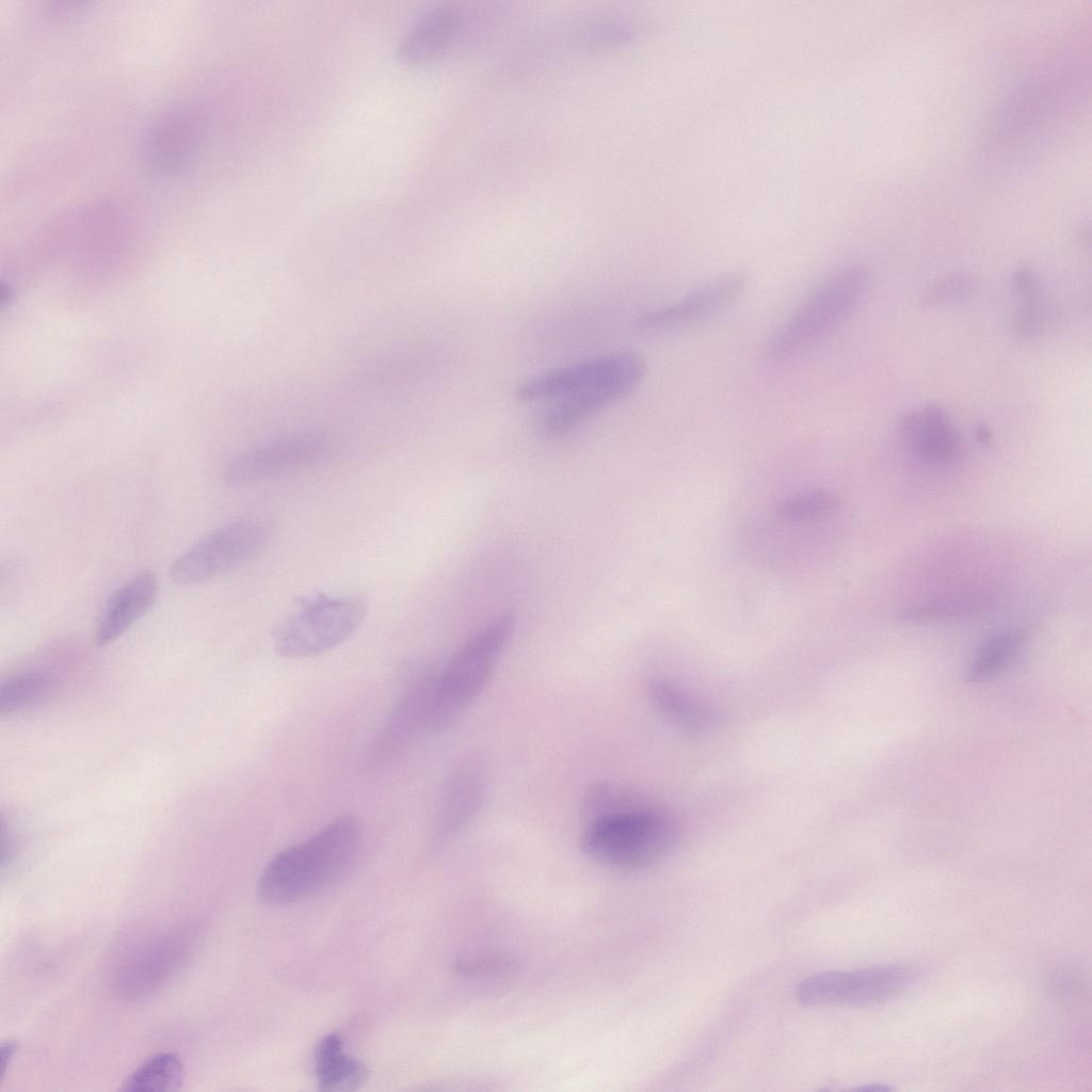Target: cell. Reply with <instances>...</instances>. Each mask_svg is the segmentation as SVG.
Returning <instances> with one entry per match:
<instances>
[{
	"label": "cell",
	"mask_w": 1092,
	"mask_h": 1092,
	"mask_svg": "<svg viewBox=\"0 0 1092 1092\" xmlns=\"http://www.w3.org/2000/svg\"><path fill=\"white\" fill-rule=\"evenodd\" d=\"M646 372L645 360L630 352L589 358L559 367L520 383L521 402H547L534 417L546 435L564 433L632 392Z\"/></svg>",
	"instance_id": "1"
},
{
	"label": "cell",
	"mask_w": 1092,
	"mask_h": 1092,
	"mask_svg": "<svg viewBox=\"0 0 1092 1092\" xmlns=\"http://www.w3.org/2000/svg\"><path fill=\"white\" fill-rule=\"evenodd\" d=\"M362 838L360 819L343 814L305 840L279 851L260 876V900L267 904H289L332 885L353 864Z\"/></svg>",
	"instance_id": "2"
},
{
	"label": "cell",
	"mask_w": 1092,
	"mask_h": 1092,
	"mask_svg": "<svg viewBox=\"0 0 1092 1092\" xmlns=\"http://www.w3.org/2000/svg\"><path fill=\"white\" fill-rule=\"evenodd\" d=\"M675 835L663 810L625 787L603 814L583 823L580 848L604 866L639 870L664 857Z\"/></svg>",
	"instance_id": "3"
},
{
	"label": "cell",
	"mask_w": 1092,
	"mask_h": 1092,
	"mask_svg": "<svg viewBox=\"0 0 1092 1092\" xmlns=\"http://www.w3.org/2000/svg\"><path fill=\"white\" fill-rule=\"evenodd\" d=\"M868 284L863 264H847L826 275L770 336L767 356L783 362L812 349L855 310Z\"/></svg>",
	"instance_id": "4"
},
{
	"label": "cell",
	"mask_w": 1092,
	"mask_h": 1092,
	"mask_svg": "<svg viewBox=\"0 0 1092 1092\" xmlns=\"http://www.w3.org/2000/svg\"><path fill=\"white\" fill-rule=\"evenodd\" d=\"M514 628L504 613L477 631L434 675L427 717V732L450 727L487 684Z\"/></svg>",
	"instance_id": "5"
},
{
	"label": "cell",
	"mask_w": 1092,
	"mask_h": 1092,
	"mask_svg": "<svg viewBox=\"0 0 1092 1092\" xmlns=\"http://www.w3.org/2000/svg\"><path fill=\"white\" fill-rule=\"evenodd\" d=\"M366 614L367 604L359 597L317 595L278 625L274 651L288 659L321 655L351 638Z\"/></svg>",
	"instance_id": "6"
},
{
	"label": "cell",
	"mask_w": 1092,
	"mask_h": 1092,
	"mask_svg": "<svg viewBox=\"0 0 1092 1092\" xmlns=\"http://www.w3.org/2000/svg\"><path fill=\"white\" fill-rule=\"evenodd\" d=\"M271 537L270 525L255 517L229 521L208 532L173 563L170 576L180 585L221 576L259 553Z\"/></svg>",
	"instance_id": "7"
},
{
	"label": "cell",
	"mask_w": 1092,
	"mask_h": 1092,
	"mask_svg": "<svg viewBox=\"0 0 1092 1092\" xmlns=\"http://www.w3.org/2000/svg\"><path fill=\"white\" fill-rule=\"evenodd\" d=\"M332 451V440L319 431L285 434L234 456L223 473L231 487L255 485L298 475L323 463Z\"/></svg>",
	"instance_id": "8"
},
{
	"label": "cell",
	"mask_w": 1092,
	"mask_h": 1092,
	"mask_svg": "<svg viewBox=\"0 0 1092 1092\" xmlns=\"http://www.w3.org/2000/svg\"><path fill=\"white\" fill-rule=\"evenodd\" d=\"M494 9L443 3L423 12L400 38L397 57L404 64L418 66L437 61L468 44L485 23Z\"/></svg>",
	"instance_id": "9"
},
{
	"label": "cell",
	"mask_w": 1092,
	"mask_h": 1092,
	"mask_svg": "<svg viewBox=\"0 0 1092 1092\" xmlns=\"http://www.w3.org/2000/svg\"><path fill=\"white\" fill-rule=\"evenodd\" d=\"M912 980L913 971L898 965L825 971L805 978L797 998L805 1007H868L895 997Z\"/></svg>",
	"instance_id": "10"
},
{
	"label": "cell",
	"mask_w": 1092,
	"mask_h": 1092,
	"mask_svg": "<svg viewBox=\"0 0 1092 1092\" xmlns=\"http://www.w3.org/2000/svg\"><path fill=\"white\" fill-rule=\"evenodd\" d=\"M205 131V121L193 107L181 103L164 109L140 138L138 161L142 170L157 177L184 171L199 154Z\"/></svg>",
	"instance_id": "11"
},
{
	"label": "cell",
	"mask_w": 1092,
	"mask_h": 1092,
	"mask_svg": "<svg viewBox=\"0 0 1092 1092\" xmlns=\"http://www.w3.org/2000/svg\"><path fill=\"white\" fill-rule=\"evenodd\" d=\"M434 674L420 667L403 669L394 703L375 735L368 754L369 764L383 766L401 754L422 732Z\"/></svg>",
	"instance_id": "12"
},
{
	"label": "cell",
	"mask_w": 1092,
	"mask_h": 1092,
	"mask_svg": "<svg viewBox=\"0 0 1092 1092\" xmlns=\"http://www.w3.org/2000/svg\"><path fill=\"white\" fill-rule=\"evenodd\" d=\"M746 287L748 276L743 272L721 273L695 286L678 301L644 312L637 318L636 326L664 331L702 323L734 305Z\"/></svg>",
	"instance_id": "13"
},
{
	"label": "cell",
	"mask_w": 1092,
	"mask_h": 1092,
	"mask_svg": "<svg viewBox=\"0 0 1092 1092\" xmlns=\"http://www.w3.org/2000/svg\"><path fill=\"white\" fill-rule=\"evenodd\" d=\"M898 430L908 448L927 463L946 464L960 453L959 432L938 405L928 404L905 413L898 421Z\"/></svg>",
	"instance_id": "14"
},
{
	"label": "cell",
	"mask_w": 1092,
	"mask_h": 1092,
	"mask_svg": "<svg viewBox=\"0 0 1092 1092\" xmlns=\"http://www.w3.org/2000/svg\"><path fill=\"white\" fill-rule=\"evenodd\" d=\"M157 595L156 576L149 571L135 574L108 599L97 621L95 642L103 646L121 637L150 610Z\"/></svg>",
	"instance_id": "15"
},
{
	"label": "cell",
	"mask_w": 1092,
	"mask_h": 1092,
	"mask_svg": "<svg viewBox=\"0 0 1092 1092\" xmlns=\"http://www.w3.org/2000/svg\"><path fill=\"white\" fill-rule=\"evenodd\" d=\"M484 775L473 762L459 765L450 773L443 790L434 821V838L444 840L468 823L484 794Z\"/></svg>",
	"instance_id": "16"
},
{
	"label": "cell",
	"mask_w": 1092,
	"mask_h": 1092,
	"mask_svg": "<svg viewBox=\"0 0 1092 1092\" xmlns=\"http://www.w3.org/2000/svg\"><path fill=\"white\" fill-rule=\"evenodd\" d=\"M316 1074L321 1090L353 1089L366 1075L365 1066L343 1051L337 1034L326 1035L316 1053Z\"/></svg>",
	"instance_id": "17"
},
{
	"label": "cell",
	"mask_w": 1092,
	"mask_h": 1092,
	"mask_svg": "<svg viewBox=\"0 0 1092 1092\" xmlns=\"http://www.w3.org/2000/svg\"><path fill=\"white\" fill-rule=\"evenodd\" d=\"M1026 641L1019 628H1008L991 635L978 648L966 674L970 682H982L1002 672L1016 657Z\"/></svg>",
	"instance_id": "18"
},
{
	"label": "cell",
	"mask_w": 1092,
	"mask_h": 1092,
	"mask_svg": "<svg viewBox=\"0 0 1092 1092\" xmlns=\"http://www.w3.org/2000/svg\"><path fill=\"white\" fill-rule=\"evenodd\" d=\"M183 1076V1065L176 1054L158 1053L136 1067L126 1078L119 1090L126 1092L176 1091L180 1089Z\"/></svg>",
	"instance_id": "19"
},
{
	"label": "cell",
	"mask_w": 1092,
	"mask_h": 1092,
	"mask_svg": "<svg viewBox=\"0 0 1092 1092\" xmlns=\"http://www.w3.org/2000/svg\"><path fill=\"white\" fill-rule=\"evenodd\" d=\"M54 679L41 670H25L6 678L0 687V713L13 714L43 701L52 691Z\"/></svg>",
	"instance_id": "20"
},
{
	"label": "cell",
	"mask_w": 1092,
	"mask_h": 1092,
	"mask_svg": "<svg viewBox=\"0 0 1092 1092\" xmlns=\"http://www.w3.org/2000/svg\"><path fill=\"white\" fill-rule=\"evenodd\" d=\"M648 694L658 710L679 725L690 729L707 726L709 713L670 684L655 680L648 687Z\"/></svg>",
	"instance_id": "21"
},
{
	"label": "cell",
	"mask_w": 1092,
	"mask_h": 1092,
	"mask_svg": "<svg viewBox=\"0 0 1092 1092\" xmlns=\"http://www.w3.org/2000/svg\"><path fill=\"white\" fill-rule=\"evenodd\" d=\"M984 607L983 597L962 594L937 597L913 606L903 610L900 616L906 622L926 623L970 616L980 612Z\"/></svg>",
	"instance_id": "22"
},
{
	"label": "cell",
	"mask_w": 1092,
	"mask_h": 1092,
	"mask_svg": "<svg viewBox=\"0 0 1092 1092\" xmlns=\"http://www.w3.org/2000/svg\"><path fill=\"white\" fill-rule=\"evenodd\" d=\"M980 277L966 270L946 273L933 280L922 293V303L930 306H944L963 302L980 288Z\"/></svg>",
	"instance_id": "23"
},
{
	"label": "cell",
	"mask_w": 1092,
	"mask_h": 1092,
	"mask_svg": "<svg viewBox=\"0 0 1092 1092\" xmlns=\"http://www.w3.org/2000/svg\"><path fill=\"white\" fill-rule=\"evenodd\" d=\"M1012 292L1017 300L1011 315L1012 328L1024 339L1039 337L1046 321V308L1039 285Z\"/></svg>",
	"instance_id": "24"
},
{
	"label": "cell",
	"mask_w": 1092,
	"mask_h": 1092,
	"mask_svg": "<svg viewBox=\"0 0 1092 1092\" xmlns=\"http://www.w3.org/2000/svg\"><path fill=\"white\" fill-rule=\"evenodd\" d=\"M834 498L821 491L796 494L778 507L780 515L788 523L810 524L828 518L835 509Z\"/></svg>",
	"instance_id": "25"
},
{
	"label": "cell",
	"mask_w": 1092,
	"mask_h": 1092,
	"mask_svg": "<svg viewBox=\"0 0 1092 1092\" xmlns=\"http://www.w3.org/2000/svg\"><path fill=\"white\" fill-rule=\"evenodd\" d=\"M515 964L510 956L497 952L477 953L457 964L459 970L468 976L505 971Z\"/></svg>",
	"instance_id": "26"
},
{
	"label": "cell",
	"mask_w": 1092,
	"mask_h": 1092,
	"mask_svg": "<svg viewBox=\"0 0 1092 1092\" xmlns=\"http://www.w3.org/2000/svg\"><path fill=\"white\" fill-rule=\"evenodd\" d=\"M17 1045L14 1041L3 1042L0 1047V1074L1 1077L5 1076L7 1066L10 1065L15 1053Z\"/></svg>",
	"instance_id": "27"
},
{
	"label": "cell",
	"mask_w": 1092,
	"mask_h": 1092,
	"mask_svg": "<svg viewBox=\"0 0 1092 1092\" xmlns=\"http://www.w3.org/2000/svg\"><path fill=\"white\" fill-rule=\"evenodd\" d=\"M858 1090H867V1091H874V1092H885V1091H889L890 1088L888 1086H885V1085H871V1086L862 1087Z\"/></svg>",
	"instance_id": "28"
}]
</instances>
